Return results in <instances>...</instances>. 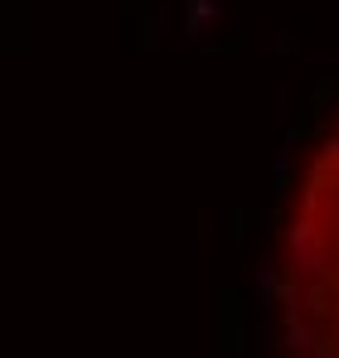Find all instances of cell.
I'll return each instance as SVG.
<instances>
[{
  "label": "cell",
  "mask_w": 339,
  "mask_h": 358,
  "mask_svg": "<svg viewBox=\"0 0 339 358\" xmlns=\"http://www.w3.org/2000/svg\"><path fill=\"white\" fill-rule=\"evenodd\" d=\"M277 300L305 358H339V126L310 155L282 233Z\"/></svg>",
  "instance_id": "1"
}]
</instances>
